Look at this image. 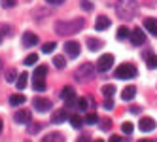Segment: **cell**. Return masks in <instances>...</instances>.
Wrapping results in <instances>:
<instances>
[{
	"instance_id": "1",
	"label": "cell",
	"mask_w": 157,
	"mask_h": 142,
	"mask_svg": "<svg viewBox=\"0 0 157 142\" xmlns=\"http://www.w3.org/2000/svg\"><path fill=\"white\" fill-rule=\"evenodd\" d=\"M83 27H85V19H82V17L70 19V21H57L55 23V32L59 36H70V34L80 32Z\"/></svg>"
},
{
	"instance_id": "2",
	"label": "cell",
	"mask_w": 157,
	"mask_h": 142,
	"mask_svg": "<svg viewBox=\"0 0 157 142\" xmlns=\"http://www.w3.org/2000/svg\"><path fill=\"white\" fill-rule=\"evenodd\" d=\"M136 12H138V2L136 0H119V2L116 4V13L123 21L134 19Z\"/></svg>"
},
{
	"instance_id": "3",
	"label": "cell",
	"mask_w": 157,
	"mask_h": 142,
	"mask_svg": "<svg viewBox=\"0 0 157 142\" xmlns=\"http://www.w3.org/2000/svg\"><path fill=\"white\" fill-rule=\"evenodd\" d=\"M95 67L91 63H83L80 68L76 70V82H80V83H89L93 78H95Z\"/></svg>"
},
{
	"instance_id": "4",
	"label": "cell",
	"mask_w": 157,
	"mask_h": 142,
	"mask_svg": "<svg viewBox=\"0 0 157 142\" xmlns=\"http://www.w3.org/2000/svg\"><path fill=\"white\" fill-rule=\"evenodd\" d=\"M114 76L119 78V80H132V78H136V76H138V70H136L134 64H127L125 63V64H119V67L116 68Z\"/></svg>"
},
{
	"instance_id": "5",
	"label": "cell",
	"mask_w": 157,
	"mask_h": 142,
	"mask_svg": "<svg viewBox=\"0 0 157 142\" xmlns=\"http://www.w3.org/2000/svg\"><path fill=\"white\" fill-rule=\"evenodd\" d=\"M112 64H114V55H112V53H104V55L97 61V70L98 72H108L112 68Z\"/></svg>"
},
{
	"instance_id": "6",
	"label": "cell",
	"mask_w": 157,
	"mask_h": 142,
	"mask_svg": "<svg viewBox=\"0 0 157 142\" xmlns=\"http://www.w3.org/2000/svg\"><path fill=\"white\" fill-rule=\"evenodd\" d=\"M32 104H34V110L40 114H46L51 110V101L49 99H44V97H34L32 99Z\"/></svg>"
},
{
	"instance_id": "7",
	"label": "cell",
	"mask_w": 157,
	"mask_h": 142,
	"mask_svg": "<svg viewBox=\"0 0 157 142\" xmlns=\"http://www.w3.org/2000/svg\"><path fill=\"white\" fill-rule=\"evenodd\" d=\"M131 42H132V46H144L146 44V34H144V30L142 29H134L131 30Z\"/></svg>"
},
{
	"instance_id": "8",
	"label": "cell",
	"mask_w": 157,
	"mask_h": 142,
	"mask_svg": "<svg viewBox=\"0 0 157 142\" xmlns=\"http://www.w3.org/2000/svg\"><path fill=\"white\" fill-rule=\"evenodd\" d=\"M66 119H70V110L68 108H61V110H55L51 116V121L53 123H63Z\"/></svg>"
},
{
	"instance_id": "9",
	"label": "cell",
	"mask_w": 157,
	"mask_h": 142,
	"mask_svg": "<svg viewBox=\"0 0 157 142\" xmlns=\"http://www.w3.org/2000/svg\"><path fill=\"white\" fill-rule=\"evenodd\" d=\"M64 51L68 57H78L80 55V44L78 42H66L64 44Z\"/></svg>"
},
{
	"instance_id": "10",
	"label": "cell",
	"mask_w": 157,
	"mask_h": 142,
	"mask_svg": "<svg viewBox=\"0 0 157 142\" xmlns=\"http://www.w3.org/2000/svg\"><path fill=\"white\" fill-rule=\"evenodd\" d=\"M13 119H15L17 123H21V125H29L30 123V112L29 110H17L15 116H13Z\"/></svg>"
},
{
	"instance_id": "11",
	"label": "cell",
	"mask_w": 157,
	"mask_h": 142,
	"mask_svg": "<svg viewBox=\"0 0 157 142\" xmlns=\"http://www.w3.org/2000/svg\"><path fill=\"white\" fill-rule=\"evenodd\" d=\"M38 44V36L34 34V32H25L23 34V46L25 48H32Z\"/></svg>"
},
{
	"instance_id": "12",
	"label": "cell",
	"mask_w": 157,
	"mask_h": 142,
	"mask_svg": "<svg viewBox=\"0 0 157 142\" xmlns=\"http://www.w3.org/2000/svg\"><path fill=\"white\" fill-rule=\"evenodd\" d=\"M155 129V121L151 117H142L140 119V131L142 133H150V131H153Z\"/></svg>"
},
{
	"instance_id": "13",
	"label": "cell",
	"mask_w": 157,
	"mask_h": 142,
	"mask_svg": "<svg viewBox=\"0 0 157 142\" xmlns=\"http://www.w3.org/2000/svg\"><path fill=\"white\" fill-rule=\"evenodd\" d=\"M108 27H110V19L106 15H98L97 21H95V29L97 30H106Z\"/></svg>"
},
{
	"instance_id": "14",
	"label": "cell",
	"mask_w": 157,
	"mask_h": 142,
	"mask_svg": "<svg viewBox=\"0 0 157 142\" xmlns=\"http://www.w3.org/2000/svg\"><path fill=\"white\" fill-rule=\"evenodd\" d=\"M134 95H136V87L129 85V87H125V89H123L121 99H123V101H132V99H134Z\"/></svg>"
},
{
	"instance_id": "15",
	"label": "cell",
	"mask_w": 157,
	"mask_h": 142,
	"mask_svg": "<svg viewBox=\"0 0 157 142\" xmlns=\"http://www.w3.org/2000/svg\"><path fill=\"white\" fill-rule=\"evenodd\" d=\"M144 27H146V30H150L153 36H157V19L148 17V19L144 21Z\"/></svg>"
},
{
	"instance_id": "16",
	"label": "cell",
	"mask_w": 157,
	"mask_h": 142,
	"mask_svg": "<svg viewBox=\"0 0 157 142\" xmlns=\"http://www.w3.org/2000/svg\"><path fill=\"white\" fill-rule=\"evenodd\" d=\"M61 97H63V101H64V102L74 101V99H76V91H74V87H64L63 93H61Z\"/></svg>"
},
{
	"instance_id": "17",
	"label": "cell",
	"mask_w": 157,
	"mask_h": 142,
	"mask_svg": "<svg viewBox=\"0 0 157 142\" xmlns=\"http://www.w3.org/2000/svg\"><path fill=\"white\" fill-rule=\"evenodd\" d=\"M25 102H27L25 95H12V97H10V104H12V106H21Z\"/></svg>"
},
{
	"instance_id": "18",
	"label": "cell",
	"mask_w": 157,
	"mask_h": 142,
	"mask_svg": "<svg viewBox=\"0 0 157 142\" xmlns=\"http://www.w3.org/2000/svg\"><path fill=\"white\" fill-rule=\"evenodd\" d=\"M27 80H29V74H27V72H21V74H19V78H17V82H15L19 91H23L25 87H27Z\"/></svg>"
},
{
	"instance_id": "19",
	"label": "cell",
	"mask_w": 157,
	"mask_h": 142,
	"mask_svg": "<svg viewBox=\"0 0 157 142\" xmlns=\"http://www.w3.org/2000/svg\"><path fill=\"white\" fill-rule=\"evenodd\" d=\"M32 87H34V91H46V82H44V78H34Z\"/></svg>"
},
{
	"instance_id": "20",
	"label": "cell",
	"mask_w": 157,
	"mask_h": 142,
	"mask_svg": "<svg viewBox=\"0 0 157 142\" xmlns=\"http://www.w3.org/2000/svg\"><path fill=\"white\" fill-rule=\"evenodd\" d=\"M87 46H89V49H91V51H97V49L102 48V42H100V40H95V38H89V40H87Z\"/></svg>"
},
{
	"instance_id": "21",
	"label": "cell",
	"mask_w": 157,
	"mask_h": 142,
	"mask_svg": "<svg viewBox=\"0 0 157 142\" xmlns=\"http://www.w3.org/2000/svg\"><path fill=\"white\" fill-rule=\"evenodd\" d=\"M146 64H148V68H157V55L148 53V55H146Z\"/></svg>"
},
{
	"instance_id": "22",
	"label": "cell",
	"mask_w": 157,
	"mask_h": 142,
	"mask_svg": "<svg viewBox=\"0 0 157 142\" xmlns=\"http://www.w3.org/2000/svg\"><path fill=\"white\" fill-rule=\"evenodd\" d=\"M46 74H48V67L46 64H40V67L34 70V78H46Z\"/></svg>"
},
{
	"instance_id": "23",
	"label": "cell",
	"mask_w": 157,
	"mask_h": 142,
	"mask_svg": "<svg viewBox=\"0 0 157 142\" xmlns=\"http://www.w3.org/2000/svg\"><path fill=\"white\" fill-rule=\"evenodd\" d=\"M129 36H131V32L127 30V27H119L117 29V40H125Z\"/></svg>"
},
{
	"instance_id": "24",
	"label": "cell",
	"mask_w": 157,
	"mask_h": 142,
	"mask_svg": "<svg viewBox=\"0 0 157 142\" xmlns=\"http://www.w3.org/2000/svg\"><path fill=\"white\" fill-rule=\"evenodd\" d=\"M42 140H44V142H49V140H59V142H63L64 138H63L61 133H51V135H48V136H44Z\"/></svg>"
},
{
	"instance_id": "25",
	"label": "cell",
	"mask_w": 157,
	"mask_h": 142,
	"mask_svg": "<svg viewBox=\"0 0 157 142\" xmlns=\"http://www.w3.org/2000/svg\"><path fill=\"white\" fill-rule=\"evenodd\" d=\"M36 61H38V55H36V53H30V55H27L25 57V64H27V67H32V64H36Z\"/></svg>"
},
{
	"instance_id": "26",
	"label": "cell",
	"mask_w": 157,
	"mask_h": 142,
	"mask_svg": "<svg viewBox=\"0 0 157 142\" xmlns=\"http://www.w3.org/2000/svg\"><path fill=\"white\" fill-rule=\"evenodd\" d=\"M114 93H116V87L114 85H104L102 87V95L106 97V99H108V97H114Z\"/></svg>"
},
{
	"instance_id": "27",
	"label": "cell",
	"mask_w": 157,
	"mask_h": 142,
	"mask_svg": "<svg viewBox=\"0 0 157 142\" xmlns=\"http://www.w3.org/2000/svg\"><path fill=\"white\" fill-rule=\"evenodd\" d=\"M83 121H85V123H89V125H93V123H97V121H98V116H97L95 112H91V114H87V116L83 117Z\"/></svg>"
},
{
	"instance_id": "28",
	"label": "cell",
	"mask_w": 157,
	"mask_h": 142,
	"mask_svg": "<svg viewBox=\"0 0 157 142\" xmlns=\"http://www.w3.org/2000/svg\"><path fill=\"white\" fill-rule=\"evenodd\" d=\"M70 123H72V127H74V129H80V127H82V123H83V119H82L80 116H70Z\"/></svg>"
},
{
	"instance_id": "29",
	"label": "cell",
	"mask_w": 157,
	"mask_h": 142,
	"mask_svg": "<svg viewBox=\"0 0 157 142\" xmlns=\"http://www.w3.org/2000/svg\"><path fill=\"white\" fill-rule=\"evenodd\" d=\"M53 64H55L57 68H64V67H66V61H64V57L57 55V57H53Z\"/></svg>"
},
{
	"instance_id": "30",
	"label": "cell",
	"mask_w": 157,
	"mask_h": 142,
	"mask_svg": "<svg viewBox=\"0 0 157 142\" xmlns=\"http://www.w3.org/2000/svg\"><path fill=\"white\" fill-rule=\"evenodd\" d=\"M55 48H57V44H55V42H48V44H44V46H42V51L44 53H51V51H55Z\"/></svg>"
},
{
	"instance_id": "31",
	"label": "cell",
	"mask_w": 157,
	"mask_h": 142,
	"mask_svg": "<svg viewBox=\"0 0 157 142\" xmlns=\"http://www.w3.org/2000/svg\"><path fill=\"white\" fill-rule=\"evenodd\" d=\"M76 104H78V110H82V112L87 110V99H76Z\"/></svg>"
},
{
	"instance_id": "32",
	"label": "cell",
	"mask_w": 157,
	"mask_h": 142,
	"mask_svg": "<svg viewBox=\"0 0 157 142\" xmlns=\"http://www.w3.org/2000/svg\"><path fill=\"white\" fill-rule=\"evenodd\" d=\"M98 125H100V129H102V131H108V129L112 127V121H110L108 117H104V119H100V123H98Z\"/></svg>"
},
{
	"instance_id": "33",
	"label": "cell",
	"mask_w": 157,
	"mask_h": 142,
	"mask_svg": "<svg viewBox=\"0 0 157 142\" xmlns=\"http://www.w3.org/2000/svg\"><path fill=\"white\" fill-rule=\"evenodd\" d=\"M15 76H17V72H15L13 68H10V70L6 72V82H15Z\"/></svg>"
},
{
	"instance_id": "34",
	"label": "cell",
	"mask_w": 157,
	"mask_h": 142,
	"mask_svg": "<svg viewBox=\"0 0 157 142\" xmlns=\"http://www.w3.org/2000/svg\"><path fill=\"white\" fill-rule=\"evenodd\" d=\"M121 131H123V133H127V135H131L132 133V123L131 121H125V123L121 125Z\"/></svg>"
},
{
	"instance_id": "35",
	"label": "cell",
	"mask_w": 157,
	"mask_h": 142,
	"mask_svg": "<svg viewBox=\"0 0 157 142\" xmlns=\"http://www.w3.org/2000/svg\"><path fill=\"white\" fill-rule=\"evenodd\" d=\"M38 131H40V123H30V125H29V133H30V135H36Z\"/></svg>"
},
{
	"instance_id": "36",
	"label": "cell",
	"mask_w": 157,
	"mask_h": 142,
	"mask_svg": "<svg viewBox=\"0 0 157 142\" xmlns=\"http://www.w3.org/2000/svg\"><path fill=\"white\" fill-rule=\"evenodd\" d=\"M106 110H112V108H114V99H112V97H108V99L104 101V104H102Z\"/></svg>"
},
{
	"instance_id": "37",
	"label": "cell",
	"mask_w": 157,
	"mask_h": 142,
	"mask_svg": "<svg viewBox=\"0 0 157 142\" xmlns=\"http://www.w3.org/2000/svg\"><path fill=\"white\" fill-rule=\"evenodd\" d=\"M82 8L85 10V12H91V10H93V4L89 2V0H82Z\"/></svg>"
},
{
	"instance_id": "38",
	"label": "cell",
	"mask_w": 157,
	"mask_h": 142,
	"mask_svg": "<svg viewBox=\"0 0 157 142\" xmlns=\"http://www.w3.org/2000/svg\"><path fill=\"white\" fill-rule=\"evenodd\" d=\"M2 6L4 8H13L15 6V0H2Z\"/></svg>"
},
{
	"instance_id": "39",
	"label": "cell",
	"mask_w": 157,
	"mask_h": 142,
	"mask_svg": "<svg viewBox=\"0 0 157 142\" xmlns=\"http://www.w3.org/2000/svg\"><path fill=\"white\" fill-rule=\"evenodd\" d=\"M48 2H49V4H53V6H59V4H63V2H64V0H48Z\"/></svg>"
},
{
	"instance_id": "40",
	"label": "cell",
	"mask_w": 157,
	"mask_h": 142,
	"mask_svg": "<svg viewBox=\"0 0 157 142\" xmlns=\"http://www.w3.org/2000/svg\"><path fill=\"white\" fill-rule=\"evenodd\" d=\"M110 140H114V142H117V140H125V138H123V136H116V135H114V136H110Z\"/></svg>"
},
{
	"instance_id": "41",
	"label": "cell",
	"mask_w": 157,
	"mask_h": 142,
	"mask_svg": "<svg viewBox=\"0 0 157 142\" xmlns=\"http://www.w3.org/2000/svg\"><path fill=\"white\" fill-rule=\"evenodd\" d=\"M131 112H132V114H138V112H140V108H138V106H132V108H131Z\"/></svg>"
},
{
	"instance_id": "42",
	"label": "cell",
	"mask_w": 157,
	"mask_h": 142,
	"mask_svg": "<svg viewBox=\"0 0 157 142\" xmlns=\"http://www.w3.org/2000/svg\"><path fill=\"white\" fill-rule=\"evenodd\" d=\"M2 127H4V123H2V119H0V133H2Z\"/></svg>"
},
{
	"instance_id": "43",
	"label": "cell",
	"mask_w": 157,
	"mask_h": 142,
	"mask_svg": "<svg viewBox=\"0 0 157 142\" xmlns=\"http://www.w3.org/2000/svg\"><path fill=\"white\" fill-rule=\"evenodd\" d=\"M0 70H2V63H0Z\"/></svg>"
},
{
	"instance_id": "44",
	"label": "cell",
	"mask_w": 157,
	"mask_h": 142,
	"mask_svg": "<svg viewBox=\"0 0 157 142\" xmlns=\"http://www.w3.org/2000/svg\"><path fill=\"white\" fill-rule=\"evenodd\" d=\"M0 42H2V34H0Z\"/></svg>"
}]
</instances>
